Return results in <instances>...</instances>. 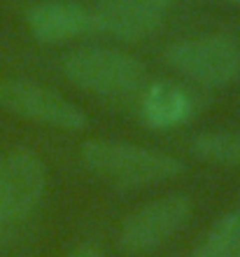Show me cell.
Returning a JSON list of instances; mask_svg holds the SVG:
<instances>
[{"mask_svg": "<svg viewBox=\"0 0 240 257\" xmlns=\"http://www.w3.org/2000/svg\"><path fill=\"white\" fill-rule=\"evenodd\" d=\"M0 108L61 131H82L87 126V115L75 103L33 80H0Z\"/></svg>", "mask_w": 240, "mask_h": 257, "instance_id": "4", "label": "cell"}, {"mask_svg": "<svg viewBox=\"0 0 240 257\" xmlns=\"http://www.w3.org/2000/svg\"><path fill=\"white\" fill-rule=\"evenodd\" d=\"M124 3L140 7V10H147V12L161 14V17H166V12L173 7V0H124Z\"/></svg>", "mask_w": 240, "mask_h": 257, "instance_id": "12", "label": "cell"}, {"mask_svg": "<svg viewBox=\"0 0 240 257\" xmlns=\"http://www.w3.org/2000/svg\"><path fill=\"white\" fill-rule=\"evenodd\" d=\"M228 257H240V238H238V243H235V248L231 250V255Z\"/></svg>", "mask_w": 240, "mask_h": 257, "instance_id": "14", "label": "cell"}, {"mask_svg": "<svg viewBox=\"0 0 240 257\" xmlns=\"http://www.w3.org/2000/svg\"><path fill=\"white\" fill-rule=\"evenodd\" d=\"M142 122L156 131H168L187 124L196 112V101L187 89L170 80L147 84L140 98Z\"/></svg>", "mask_w": 240, "mask_h": 257, "instance_id": "9", "label": "cell"}, {"mask_svg": "<svg viewBox=\"0 0 240 257\" xmlns=\"http://www.w3.org/2000/svg\"><path fill=\"white\" fill-rule=\"evenodd\" d=\"M191 152L203 162L240 166V131H207L191 141Z\"/></svg>", "mask_w": 240, "mask_h": 257, "instance_id": "10", "label": "cell"}, {"mask_svg": "<svg viewBox=\"0 0 240 257\" xmlns=\"http://www.w3.org/2000/svg\"><path fill=\"white\" fill-rule=\"evenodd\" d=\"M26 26L40 45H66L91 28V10L73 0H42L26 12Z\"/></svg>", "mask_w": 240, "mask_h": 257, "instance_id": "7", "label": "cell"}, {"mask_svg": "<svg viewBox=\"0 0 240 257\" xmlns=\"http://www.w3.org/2000/svg\"><path fill=\"white\" fill-rule=\"evenodd\" d=\"M193 203L184 194H168L140 206L124 220L119 245L126 252H147L166 243L189 222Z\"/></svg>", "mask_w": 240, "mask_h": 257, "instance_id": "5", "label": "cell"}, {"mask_svg": "<svg viewBox=\"0 0 240 257\" xmlns=\"http://www.w3.org/2000/svg\"><path fill=\"white\" fill-rule=\"evenodd\" d=\"M240 238V213H226L210 227L191 257H228Z\"/></svg>", "mask_w": 240, "mask_h": 257, "instance_id": "11", "label": "cell"}, {"mask_svg": "<svg viewBox=\"0 0 240 257\" xmlns=\"http://www.w3.org/2000/svg\"><path fill=\"white\" fill-rule=\"evenodd\" d=\"M226 3H231V5H240V0H226Z\"/></svg>", "mask_w": 240, "mask_h": 257, "instance_id": "15", "label": "cell"}, {"mask_svg": "<svg viewBox=\"0 0 240 257\" xmlns=\"http://www.w3.org/2000/svg\"><path fill=\"white\" fill-rule=\"evenodd\" d=\"M68 82L96 96H128L145 87L147 70L138 56L114 47H80L66 56Z\"/></svg>", "mask_w": 240, "mask_h": 257, "instance_id": "2", "label": "cell"}, {"mask_svg": "<svg viewBox=\"0 0 240 257\" xmlns=\"http://www.w3.org/2000/svg\"><path fill=\"white\" fill-rule=\"evenodd\" d=\"M3 220H5V215H3V213H0V224H3Z\"/></svg>", "mask_w": 240, "mask_h": 257, "instance_id": "16", "label": "cell"}, {"mask_svg": "<svg viewBox=\"0 0 240 257\" xmlns=\"http://www.w3.org/2000/svg\"><path fill=\"white\" fill-rule=\"evenodd\" d=\"M47 190V169L31 150H12L0 157V213L5 220H24L40 206Z\"/></svg>", "mask_w": 240, "mask_h": 257, "instance_id": "6", "label": "cell"}, {"mask_svg": "<svg viewBox=\"0 0 240 257\" xmlns=\"http://www.w3.org/2000/svg\"><path fill=\"white\" fill-rule=\"evenodd\" d=\"M163 19L166 17L128 5L124 0H98L91 7L94 33H103L121 42H140L152 38L163 26Z\"/></svg>", "mask_w": 240, "mask_h": 257, "instance_id": "8", "label": "cell"}, {"mask_svg": "<svg viewBox=\"0 0 240 257\" xmlns=\"http://www.w3.org/2000/svg\"><path fill=\"white\" fill-rule=\"evenodd\" d=\"M66 257H105L103 255V250H100L98 245H94V243H82V245H77L75 250H70Z\"/></svg>", "mask_w": 240, "mask_h": 257, "instance_id": "13", "label": "cell"}, {"mask_svg": "<svg viewBox=\"0 0 240 257\" xmlns=\"http://www.w3.org/2000/svg\"><path fill=\"white\" fill-rule=\"evenodd\" d=\"M173 70L200 87H226L240 77V45L228 35L177 40L163 54Z\"/></svg>", "mask_w": 240, "mask_h": 257, "instance_id": "3", "label": "cell"}, {"mask_svg": "<svg viewBox=\"0 0 240 257\" xmlns=\"http://www.w3.org/2000/svg\"><path fill=\"white\" fill-rule=\"evenodd\" d=\"M82 162L91 173L119 187H145L182 176L180 159L126 141L91 138L82 143Z\"/></svg>", "mask_w": 240, "mask_h": 257, "instance_id": "1", "label": "cell"}]
</instances>
